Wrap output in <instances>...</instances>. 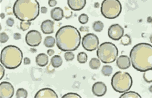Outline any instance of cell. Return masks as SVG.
I'll use <instances>...</instances> for the list:
<instances>
[{"mask_svg": "<svg viewBox=\"0 0 152 98\" xmlns=\"http://www.w3.org/2000/svg\"><path fill=\"white\" fill-rule=\"evenodd\" d=\"M133 67L137 70L145 72L152 69V46L141 43L134 46L130 53Z\"/></svg>", "mask_w": 152, "mask_h": 98, "instance_id": "6da1fadb", "label": "cell"}, {"mask_svg": "<svg viewBox=\"0 0 152 98\" xmlns=\"http://www.w3.org/2000/svg\"><path fill=\"white\" fill-rule=\"evenodd\" d=\"M55 37L58 47L64 52L76 50L79 46L81 40L79 31L70 25L60 28L56 33Z\"/></svg>", "mask_w": 152, "mask_h": 98, "instance_id": "7a4b0ae2", "label": "cell"}, {"mask_svg": "<svg viewBox=\"0 0 152 98\" xmlns=\"http://www.w3.org/2000/svg\"><path fill=\"white\" fill-rule=\"evenodd\" d=\"M13 12L22 21L35 20L39 13V5L37 0H17L13 7Z\"/></svg>", "mask_w": 152, "mask_h": 98, "instance_id": "3957f363", "label": "cell"}, {"mask_svg": "<svg viewBox=\"0 0 152 98\" xmlns=\"http://www.w3.org/2000/svg\"><path fill=\"white\" fill-rule=\"evenodd\" d=\"M23 58L22 51L15 46H7L1 52V62L8 69H14L19 67L22 63Z\"/></svg>", "mask_w": 152, "mask_h": 98, "instance_id": "277c9868", "label": "cell"}, {"mask_svg": "<svg viewBox=\"0 0 152 98\" xmlns=\"http://www.w3.org/2000/svg\"><path fill=\"white\" fill-rule=\"evenodd\" d=\"M132 83L130 75L127 72L121 71L115 73L111 80V84L113 89L120 93L125 92L129 90Z\"/></svg>", "mask_w": 152, "mask_h": 98, "instance_id": "5b68a950", "label": "cell"}, {"mask_svg": "<svg viewBox=\"0 0 152 98\" xmlns=\"http://www.w3.org/2000/svg\"><path fill=\"white\" fill-rule=\"evenodd\" d=\"M98 58L104 63L114 62L118 54V50L116 46L110 42L102 43L98 47L96 52Z\"/></svg>", "mask_w": 152, "mask_h": 98, "instance_id": "8992f818", "label": "cell"}, {"mask_svg": "<svg viewBox=\"0 0 152 98\" xmlns=\"http://www.w3.org/2000/svg\"><path fill=\"white\" fill-rule=\"evenodd\" d=\"M121 10V5L118 0H104L101 4L102 14L107 19L116 18L120 15Z\"/></svg>", "mask_w": 152, "mask_h": 98, "instance_id": "52a82bcc", "label": "cell"}, {"mask_svg": "<svg viewBox=\"0 0 152 98\" xmlns=\"http://www.w3.org/2000/svg\"><path fill=\"white\" fill-rule=\"evenodd\" d=\"M99 43V39L96 35L92 33H89L83 37L82 44L85 50L92 51L97 48Z\"/></svg>", "mask_w": 152, "mask_h": 98, "instance_id": "ba28073f", "label": "cell"}, {"mask_svg": "<svg viewBox=\"0 0 152 98\" xmlns=\"http://www.w3.org/2000/svg\"><path fill=\"white\" fill-rule=\"evenodd\" d=\"M26 42L29 46L35 47L38 46L41 43L42 36L38 31L32 30L28 32L25 36Z\"/></svg>", "mask_w": 152, "mask_h": 98, "instance_id": "9c48e42d", "label": "cell"}, {"mask_svg": "<svg viewBox=\"0 0 152 98\" xmlns=\"http://www.w3.org/2000/svg\"><path fill=\"white\" fill-rule=\"evenodd\" d=\"M124 34V29L118 24L111 25L109 28L108 30L109 37L114 40H119L123 36Z\"/></svg>", "mask_w": 152, "mask_h": 98, "instance_id": "30bf717a", "label": "cell"}, {"mask_svg": "<svg viewBox=\"0 0 152 98\" xmlns=\"http://www.w3.org/2000/svg\"><path fill=\"white\" fill-rule=\"evenodd\" d=\"M14 89L10 82L3 81L0 85V98H10L13 96Z\"/></svg>", "mask_w": 152, "mask_h": 98, "instance_id": "8fae6325", "label": "cell"}, {"mask_svg": "<svg viewBox=\"0 0 152 98\" xmlns=\"http://www.w3.org/2000/svg\"><path fill=\"white\" fill-rule=\"evenodd\" d=\"M107 91V88L106 85L101 81L95 83L92 87L93 93L97 97H101L104 95Z\"/></svg>", "mask_w": 152, "mask_h": 98, "instance_id": "7c38bea8", "label": "cell"}, {"mask_svg": "<svg viewBox=\"0 0 152 98\" xmlns=\"http://www.w3.org/2000/svg\"><path fill=\"white\" fill-rule=\"evenodd\" d=\"M34 98H58L55 92L52 89L46 88L39 90L35 94Z\"/></svg>", "mask_w": 152, "mask_h": 98, "instance_id": "4fadbf2b", "label": "cell"}, {"mask_svg": "<svg viewBox=\"0 0 152 98\" xmlns=\"http://www.w3.org/2000/svg\"><path fill=\"white\" fill-rule=\"evenodd\" d=\"M86 3V0H67L68 6L74 11L81 10L84 7Z\"/></svg>", "mask_w": 152, "mask_h": 98, "instance_id": "5bb4252c", "label": "cell"}, {"mask_svg": "<svg viewBox=\"0 0 152 98\" xmlns=\"http://www.w3.org/2000/svg\"><path fill=\"white\" fill-rule=\"evenodd\" d=\"M116 63L117 66L121 69H127L131 65L129 58L127 56L125 55L119 56L116 60Z\"/></svg>", "mask_w": 152, "mask_h": 98, "instance_id": "9a60e30c", "label": "cell"}, {"mask_svg": "<svg viewBox=\"0 0 152 98\" xmlns=\"http://www.w3.org/2000/svg\"><path fill=\"white\" fill-rule=\"evenodd\" d=\"M54 22L50 20H46L43 21L41 25V30L45 34L53 33L54 31Z\"/></svg>", "mask_w": 152, "mask_h": 98, "instance_id": "2e32d148", "label": "cell"}, {"mask_svg": "<svg viewBox=\"0 0 152 98\" xmlns=\"http://www.w3.org/2000/svg\"><path fill=\"white\" fill-rule=\"evenodd\" d=\"M51 17L52 19L56 21L61 20L64 16L63 9L60 7H56L53 9L50 12Z\"/></svg>", "mask_w": 152, "mask_h": 98, "instance_id": "e0dca14e", "label": "cell"}, {"mask_svg": "<svg viewBox=\"0 0 152 98\" xmlns=\"http://www.w3.org/2000/svg\"><path fill=\"white\" fill-rule=\"evenodd\" d=\"M48 57L46 54L42 53L39 54L36 57L37 64L40 67H44L48 63Z\"/></svg>", "mask_w": 152, "mask_h": 98, "instance_id": "ac0fdd59", "label": "cell"}, {"mask_svg": "<svg viewBox=\"0 0 152 98\" xmlns=\"http://www.w3.org/2000/svg\"><path fill=\"white\" fill-rule=\"evenodd\" d=\"M52 66L55 68H58L62 64L63 60L61 57L59 55H55L51 59Z\"/></svg>", "mask_w": 152, "mask_h": 98, "instance_id": "d6986e66", "label": "cell"}, {"mask_svg": "<svg viewBox=\"0 0 152 98\" xmlns=\"http://www.w3.org/2000/svg\"><path fill=\"white\" fill-rule=\"evenodd\" d=\"M56 40L55 38L51 36H46L44 41L45 46L48 48H51L54 46Z\"/></svg>", "mask_w": 152, "mask_h": 98, "instance_id": "ffe728a7", "label": "cell"}, {"mask_svg": "<svg viewBox=\"0 0 152 98\" xmlns=\"http://www.w3.org/2000/svg\"><path fill=\"white\" fill-rule=\"evenodd\" d=\"M101 65L99 60L96 58H92L89 62L90 67L93 69H97L99 68Z\"/></svg>", "mask_w": 152, "mask_h": 98, "instance_id": "44dd1931", "label": "cell"}, {"mask_svg": "<svg viewBox=\"0 0 152 98\" xmlns=\"http://www.w3.org/2000/svg\"><path fill=\"white\" fill-rule=\"evenodd\" d=\"M120 98H141L140 96L137 93L134 91L126 92L122 94Z\"/></svg>", "mask_w": 152, "mask_h": 98, "instance_id": "7402d4cb", "label": "cell"}, {"mask_svg": "<svg viewBox=\"0 0 152 98\" xmlns=\"http://www.w3.org/2000/svg\"><path fill=\"white\" fill-rule=\"evenodd\" d=\"M88 56L87 54L84 52L79 53L77 56V60L80 63H85L87 61Z\"/></svg>", "mask_w": 152, "mask_h": 98, "instance_id": "603a6c76", "label": "cell"}, {"mask_svg": "<svg viewBox=\"0 0 152 98\" xmlns=\"http://www.w3.org/2000/svg\"><path fill=\"white\" fill-rule=\"evenodd\" d=\"M104 25L103 23L100 21L95 22L93 25V30L96 32H100L103 29Z\"/></svg>", "mask_w": 152, "mask_h": 98, "instance_id": "cb8c5ba5", "label": "cell"}, {"mask_svg": "<svg viewBox=\"0 0 152 98\" xmlns=\"http://www.w3.org/2000/svg\"><path fill=\"white\" fill-rule=\"evenodd\" d=\"M112 67L109 65L103 66L102 69L101 71L102 74L105 76H109L113 71Z\"/></svg>", "mask_w": 152, "mask_h": 98, "instance_id": "d4e9b609", "label": "cell"}, {"mask_svg": "<svg viewBox=\"0 0 152 98\" xmlns=\"http://www.w3.org/2000/svg\"><path fill=\"white\" fill-rule=\"evenodd\" d=\"M28 96L27 91L23 88H20L17 91L16 93V98H26Z\"/></svg>", "mask_w": 152, "mask_h": 98, "instance_id": "484cf974", "label": "cell"}, {"mask_svg": "<svg viewBox=\"0 0 152 98\" xmlns=\"http://www.w3.org/2000/svg\"><path fill=\"white\" fill-rule=\"evenodd\" d=\"M143 78L146 82L151 83L152 82V69H150L144 72L143 75Z\"/></svg>", "mask_w": 152, "mask_h": 98, "instance_id": "4316f807", "label": "cell"}, {"mask_svg": "<svg viewBox=\"0 0 152 98\" xmlns=\"http://www.w3.org/2000/svg\"><path fill=\"white\" fill-rule=\"evenodd\" d=\"M121 38V43L124 46L129 45L131 43L130 37L127 34H125Z\"/></svg>", "mask_w": 152, "mask_h": 98, "instance_id": "83f0119b", "label": "cell"}, {"mask_svg": "<svg viewBox=\"0 0 152 98\" xmlns=\"http://www.w3.org/2000/svg\"><path fill=\"white\" fill-rule=\"evenodd\" d=\"M79 22L83 24L86 23L88 20V17L86 14L83 13L81 14L78 17Z\"/></svg>", "mask_w": 152, "mask_h": 98, "instance_id": "f1b7e54d", "label": "cell"}, {"mask_svg": "<svg viewBox=\"0 0 152 98\" xmlns=\"http://www.w3.org/2000/svg\"><path fill=\"white\" fill-rule=\"evenodd\" d=\"M31 23L30 22L22 21L20 23V28L23 31L29 29Z\"/></svg>", "mask_w": 152, "mask_h": 98, "instance_id": "f546056e", "label": "cell"}, {"mask_svg": "<svg viewBox=\"0 0 152 98\" xmlns=\"http://www.w3.org/2000/svg\"><path fill=\"white\" fill-rule=\"evenodd\" d=\"M64 57L66 61H69L73 60L75 57V55L72 52H68L65 53Z\"/></svg>", "mask_w": 152, "mask_h": 98, "instance_id": "4dcf8cb0", "label": "cell"}, {"mask_svg": "<svg viewBox=\"0 0 152 98\" xmlns=\"http://www.w3.org/2000/svg\"><path fill=\"white\" fill-rule=\"evenodd\" d=\"M62 98H81V97L78 94L74 93H68L62 97Z\"/></svg>", "mask_w": 152, "mask_h": 98, "instance_id": "1f68e13d", "label": "cell"}, {"mask_svg": "<svg viewBox=\"0 0 152 98\" xmlns=\"http://www.w3.org/2000/svg\"><path fill=\"white\" fill-rule=\"evenodd\" d=\"M9 39V36L5 33L2 32L0 33V42L1 43L6 42Z\"/></svg>", "mask_w": 152, "mask_h": 98, "instance_id": "d6a6232c", "label": "cell"}, {"mask_svg": "<svg viewBox=\"0 0 152 98\" xmlns=\"http://www.w3.org/2000/svg\"><path fill=\"white\" fill-rule=\"evenodd\" d=\"M6 23L8 26L12 27L14 24V20L13 19L9 18L7 20Z\"/></svg>", "mask_w": 152, "mask_h": 98, "instance_id": "836d02e7", "label": "cell"}, {"mask_svg": "<svg viewBox=\"0 0 152 98\" xmlns=\"http://www.w3.org/2000/svg\"><path fill=\"white\" fill-rule=\"evenodd\" d=\"M48 4L50 7H53L56 5L57 1L56 0H49Z\"/></svg>", "mask_w": 152, "mask_h": 98, "instance_id": "e575fe53", "label": "cell"}, {"mask_svg": "<svg viewBox=\"0 0 152 98\" xmlns=\"http://www.w3.org/2000/svg\"><path fill=\"white\" fill-rule=\"evenodd\" d=\"M0 80L3 78L4 75V69L3 66L0 64Z\"/></svg>", "mask_w": 152, "mask_h": 98, "instance_id": "d590c367", "label": "cell"}, {"mask_svg": "<svg viewBox=\"0 0 152 98\" xmlns=\"http://www.w3.org/2000/svg\"><path fill=\"white\" fill-rule=\"evenodd\" d=\"M13 37L14 39L18 40L20 39L21 38V34L19 33H15L14 34Z\"/></svg>", "mask_w": 152, "mask_h": 98, "instance_id": "8d00e7d4", "label": "cell"}, {"mask_svg": "<svg viewBox=\"0 0 152 98\" xmlns=\"http://www.w3.org/2000/svg\"><path fill=\"white\" fill-rule=\"evenodd\" d=\"M30 63L31 60L29 58L26 57L24 58L23 63L24 65H28L30 64Z\"/></svg>", "mask_w": 152, "mask_h": 98, "instance_id": "74e56055", "label": "cell"}, {"mask_svg": "<svg viewBox=\"0 0 152 98\" xmlns=\"http://www.w3.org/2000/svg\"><path fill=\"white\" fill-rule=\"evenodd\" d=\"M79 30L81 32H88V28L86 26H81Z\"/></svg>", "mask_w": 152, "mask_h": 98, "instance_id": "f35d334b", "label": "cell"}, {"mask_svg": "<svg viewBox=\"0 0 152 98\" xmlns=\"http://www.w3.org/2000/svg\"><path fill=\"white\" fill-rule=\"evenodd\" d=\"M48 11V9L47 7H42L40 8V12L42 13L45 14Z\"/></svg>", "mask_w": 152, "mask_h": 98, "instance_id": "ab89813d", "label": "cell"}, {"mask_svg": "<svg viewBox=\"0 0 152 98\" xmlns=\"http://www.w3.org/2000/svg\"><path fill=\"white\" fill-rule=\"evenodd\" d=\"M47 53L49 56H50L54 54L55 51L53 49H49L47 50Z\"/></svg>", "mask_w": 152, "mask_h": 98, "instance_id": "60d3db41", "label": "cell"}, {"mask_svg": "<svg viewBox=\"0 0 152 98\" xmlns=\"http://www.w3.org/2000/svg\"><path fill=\"white\" fill-rule=\"evenodd\" d=\"M1 18L2 19L4 18L5 17V15H4V14L3 13H1Z\"/></svg>", "mask_w": 152, "mask_h": 98, "instance_id": "b9f144b4", "label": "cell"}, {"mask_svg": "<svg viewBox=\"0 0 152 98\" xmlns=\"http://www.w3.org/2000/svg\"><path fill=\"white\" fill-rule=\"evenodd\" d=\"M150 40L151 42L152 43V36H151L150 38Z\"/></svg>", "mask_w": 152, "mask_h": 98, "instance_id": "7bdbcfd3", "label": "cell"}]
</instances>
